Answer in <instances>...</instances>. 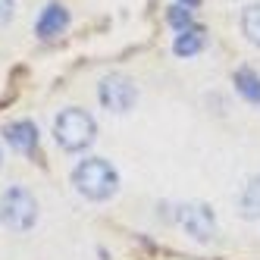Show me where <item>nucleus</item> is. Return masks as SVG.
Masks as SVG:
<instances>
[{
  "label": "nucleus",
  "instance_id": "7",
  "mask_svg": "<svg viewBox=\"0 0 260 260\" xmlns=\"http://www.w3.org/2000/svg\"><path fill=\"white\" fill-rule=\"evenodd\" d=\"M4 135H7L10 147H16V151H22V154H28V151L38 147V128H35V122H28V119L10 122Z\"/></svg>",
  "mask_w": 260,
  "mask_h": 260
},
{
  "label": "nucleus",
  "instance_id": "1",
  "mask_svg": "<svg viewBox=\"0 0 260 260\" xmlns=\"http://www.w3.org/2000/svg\"><path fill=\"white\" fill-rule=\"evenodd\" d=\"M72 185H76L79 194H85L91 201H104V198H110L116 191L119 176L107 160L91 157V160H82L76 170H72Z\"/></svg>",
  "mask_w": 260,
  "mask_h": 260
},
{
  "label": "nucleus",
  "instance_id": "13",
  "mask_svg": "<svg viewBox=\"0 0 260 260\" xmlns=\"http://www.w3.org/2000/svg\"><path fill=\"white\" fill-rule=\"evenodd\" d=\"M13 19V0H0V25Z\"/></svg>",
  "mask_w": 260,
  "mask_h": 260
},
{
  "label": "nucleus",
  "instance_id": "9",
  "mask_svg": "<svg viewBox=\"0 0 260 260\" xmlns=\"http://www.w3.org/2000/svg\"><path fill=\"white\" fill-rule=\"evenodd\" d=\"M204 47V31L201 28H182L176 35V41H173V50L179 53V57H194V53Z\"/></svg>",
  "mask_w": 260,
  "mask_h": 260
},
{
  "label": "nucleus",
  "instance_id": "10",
  "mask_svg": "<svg viewBox=\"0 0 260 260\" xmlns=\"http://www.w3.org/2000/svg\"><path fill=\"white\" fill-rule=\"evenodd\" d=\"M235 85H238V91L245 94L251 104H260V79L254 76L251 69H238L235 72Z\"/></svg>",
  "mask_w": 260,
  "mask_h": 260
},
{
  "label": "nucleus",
  "instance_id": "14",
  "mask_svg": "<svg viewBox=\"0 0 260 260\" xmlns=\"http://www.w3.org/2000/svg\"><path fill=\"white\" fill-rule=\"evenodd\" d=\"M182 4H185V7H194V4H198V0H182Z\"/></svg>",
  "mask_w": 260,
  "mask_h": 260
},
{
  "label": "nucleus",
  "instance_id": "3",
  "mask_svg": "<svg viewBox=\"0 0 260 260\" xmlns=\"http://www.w3.org/2000/svg\"><path fill=\"white\" fill-rule=\"evenodd\" d=\"M38 219V201L31 198V191L13 185L0 198V222L13 232H28Z\"/></svg>",
  "mask_w": 260,
  "mask_h": 260
},
{
  "label": "nucleus",
  "instance_id": "15",
  "mask_svg": "<svg viewBox=\"0 0 260 260\" xmlns=\"http://www.w3.org/2000/svg\"><path fill=\"white\" fill-rule=\"evenodd\" d=\"M0 163H4V154H0Z\"/></svg>",
  "mask_w": 260,
  "mask_h": 260
},
{
  "label": "nucleus",
  "instance_id": "6",
  "mask_svg": "<svg viewBox=\"0 0 260 260\" xmlns=\"http://www.w3.org/2000/svg\"><path fill=\"white\" fill-rule=\"evenodd\" d=\"M69 25V13H66V7H60V4H50V7H44V13H41V19H38V25H35V31H38V38H57V35L63 31Z\"/></svg>",
  "mask_w": 260,
  "mask_h": 260
},
{
  "label": "nucleus",
  "instance_id": "12",
  "mask_svg": "<svg viewBox=\"0 0 260 260\" xmlns=\"http://www.w3.org/2000/svg\"><path fill=\"white\" fill-rule=\"evenodd\" d=\"M170 22L182 31V28H188V25H191V13H188V10H182V7H170Z\"/></svg>",
  "mask_w": 260,
  "mask_h": 260
},
{
  "label": "nucleus",
  "instance_id": "5",
  "mask_svg": "<svg viewBox=\"0 0 260 260\" xmlns=\"http://www.w3.org/2000/svg\"><path fill=\"white\" fill-rule=\"evenodd\" d=\"M101 104L113 113H125L135 104V85L125 76H107L101 82Z\"/></svg>",
  "mask_w": 260,
  "mask_h": 260
},
{
  "label": "nucleus",
  "instance_id": "4",
  "mask_svg": "<svg viewBox=\"0 0 260 260\" xmlns=\"http://www.w3.org/2000/svg\"><path fill=\"white\" fill-rule=\"evenodd\" d=\"M179 222L185 226V232L194 235L198 241H207V238H213V232H216L213 210L207 207V204H201V201L182 204V207H179Z\"/></svg>",
  "mask_w": 260,
  "mask_h": 260
},
{
  "label": "nucleus",
  "instance_id": "11",
  "mask_svg": "<svg viewBox=\"0 0 260 260\" xmlns=\"http://www.w3.org/2000/svg\"><path fill=\"white\" fill-rule=\"evenodd\" d=\"M241 31H245V38L251 44L260 47V4H254V7H248L241 13Z\"/></svg>",
  "mask_w": 260,
  "mask_h": 260
},
{
  "label": "nucleus",
  "instance_id": "2",
  "mask_svg": "<svg viewBox=\"0 0 260 260\" xmlns=\"http://www.w3.org/2000/svg\"><path fill=\"white\" fill-rule=\"evenodd\" d=\"M94 132H98L94 119L85 110H76V107L63 110L57 116V122H53V138H57V144L63 151H82V147H88L94 141Z\"/></svg>",
  "mask_w": 260,
  "mask_h": 260
},
{
  "label": "nucleus",
  "instance_id": "8",
  "mask_svg": "<svg viewBox=\"0 0 260 260\" xmlns=\"http://www.w3.org/2000/svg\"><path fill=\"white\" fill-rule=\"evenodd\" d=\"M238 207H241V216L245 219H260V176H254L245 191L238 198Z\"/></svg>",
  "mask_w": 260,
  "mask_h": 260
}]
</instances>
